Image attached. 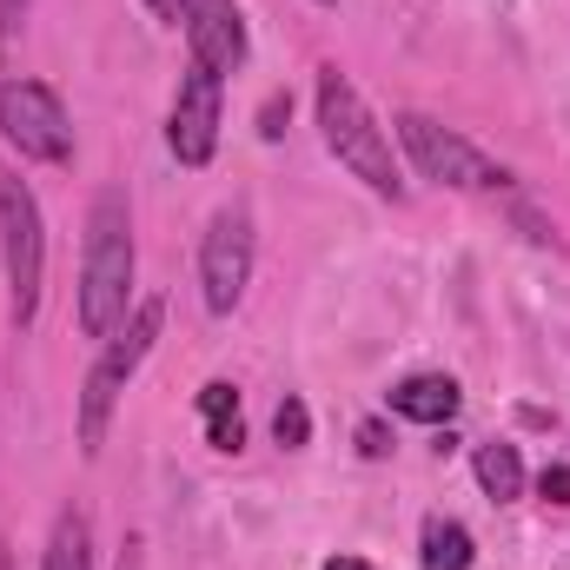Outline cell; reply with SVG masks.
<instances>
[{"label": "cell", "mask_w": 570, "mask_h": 570, "mask_svg": "<svg viewBox=\"0 0 570 570\" xmlns=\"http://www.w3.org/2000/svg\"><path fill=\"white\" fill-rule=\"evenodd\" d=\"M134 318V219H127V193H100L87 213V259H80V332L87 338H114Z\"/></svg>", "instance_id": "6da1fadb"}, {"label": "cell", "mask_w": 570, "mask_h": 570, "mask_svg": "<svg viewBox=\"0 0 570 570\" xmlns=\"http://www.w3.org/2000/svg\"><path fill=\"white\" fill-rule=\"evenodd\" d=\"M318 127H325V146L338 153V166H352L372 193L405 199V179H399V159H392L385 127L372 120V107L358 100V87H352L338 67L318 73Z\"/></svg>", "instance_id": "7a4b0ae2"}, {"label": "cell", "mask_w": 570, "mask_h": 570, "mask_svg": "<svg viewBox=\"0 0 570 570\" xmlns=\"http://www.w3.org/2000/svg\"><path fill=\"white\" fill-rule=\"evenodd\" d=\"M159 325H166V305L146 298V305H134V318L100 345V358H94V372H87V385H80V451H87V458H100L107 425H114V412H120V392H127V379L146 365Z\"/></svg>", "instance_id": "3957f363"}, {"label": "cell", "mask_w": 570, "mask_h": 570, "mask_svg": "<svg viewBox=\"0 0 570 570\" xmlns=\"http://www.w3.org/2000/svg\"><path fill=\"white\" fill-rule=\"evenodd\" d=\"M0 259H7V305H13V325H33L40 312V279H47V219H40V199L33 186L0 166Z\"/></svg>", "instance_id": "277c9868"}, {"label": "cell", "mask_w": 570, "mask_h": 570, "mask_svg": "<svg viewBox=\"0 0 570 570\" xmlns=\"http://www.w3.org/2000/svg\"><path fill=\"white\" fill-rule=\"evenodd\" d=\"M399 140L412 153V166L438 179V186H451V193H504L511 186V173L498 166V159H484L478 146L464 140V134H451V127H438L431 114H399Z\"/></svg>", "instance_id": "5b68a950"}, {"label": "cell", "mask_w": 570, "mask_h": 570, "mask_svg": "<svg viewBox=\"0 0 570 570\" xmlns=\"http://www.w3.org/2000/svg\"><path fill=\"white\" fill-rule=\"evenodd\" d=\"M0 134L7 146H20V159H47V166L73 159V120L60 94L40 80H0Z\"/></svg>", "instance_id": "8992f818"}, {"label": "cell", "mask_w": 570, "mask_h": 570, "mask_svg": "<svg viewBox=\"0 0 570 570\" xmlns=\"http://www.w3.org/2000/svg\"><path fill=\"white\" fill-rule=\"evenodd\" d=\"M253 285V213L246 206H219L206 239H199V292H206V312H233Z\"/></svg>", "instance_id": "52a82bcc"}, {"label": "cell", "mask_w": 570, "mask_h": 570, "mask_svg": "<svg viewBox=\"0 0 570 570\" xmlns=\"http://www.w3.org/2000/svg\"><path fill=\"white\" fill-rule=\"evenodd\" d=\"M219 114H226V100H219V73L193 60V67L179 73L173 120H166V146H173L179 166H206V159L219 153Z\"/></svg>", "instance_id": "ba28073f"}, {"label": "cell", "mask_w": 570, "mask_h": 570, "mask_svg": "<svg viewBox=\"0 0 570 570\" xmlns=\"http://www.w3.org/2000/svg\"><path fill=\"white\" fill-rule=\"evenodd\" d=\"M179 27H186V47H193L199 67H213V73L246 67L253 40H246V20H239V0H186Z\"/></svg>", "instance_id": "9c48e42d"}, {"label": "cell", "mask_w": 570, "mask_h": 570, "mask_svg": "<svg viewBox=\"0 0 570 570\" xmlns=\"http://www.w3.org/2000/svg\"><path fill=\"white\" fill-rule=\"evenodd\" d=\"M458 405H464V392H458V379H444V372H412V379L392 385V412L412 419V425H451Z\"/></svg>", "instance_id": "30bf717a"}, {"label": "cell", "mask_w": 570, "mask_h": 570, "mask_svg": "<svg viewBox=\"0 0 570 570\" xmlns=\"http://www.w3.org/2000/svg\"><path fill=\"white\" fill-rule=\"evenodd\" d=\"M199 419H206V444H213V451H239V444H246L239 385H233V379H213V385H199Z\"/></svg>", "instance_id": "8fae6325"}, {"label": "cell", "mask_w": 570, "mask_h": 570, "mask_svg": "<svg viewBox=\"0 0 570 570\" xmlns=\"http://www.w3.org/2000/svg\"><path fill=\"white\" fill-rule=\"evenodd\" d=\"M40 570H94V531H87V511H60V518H53L47 564Z\"/></svg>", "instance_id": "7c38bea8"}, {"label": "cell", "mask_w": 570, "mask_h": 570, "mask_svg": "<svg viewBox=\"0 0 570 570\" xmlns=\"http://www.w3.org/2000/svg\"><path fill=\"white\" fill-rule=\"evenodd\" d=\"M478 484L498 504L524 498V458H518V444H478Z\"/></svg>", "instance_id": "4fadbf2b"}, {"label": "cell", "mask_w": 570, "mask_h": 570, "mask_svg": "<svg viewBox=\"0 0 570 570\" xmlns=\"http://www.w3.org/2000/svg\"><path fill=\"white\" fill-rule=\"evenodd\" d=\"M425 570H471V558H478V544H471V531L458 524V518H431L425 524Z\"/></svg>", "instance_id": "5bb4252c"}, {"label": "cell", "mask_w": 570, "mask_h": 570, "mask_svg": "<svg viewBox=\"0 0 570 570\" xmlns=\"http://www.w3.org/2000/svg\"><path fill=\"white\" fill-rule=\"evenodd\" d=\"M273 438H279L285 451H298V444L312 438V412H305V399H292V392L279 399V412H273Z\"/></svg>", "instance_id": "9a60e30c"}, {"label": "cell", "mask_w": 570, "mask_h": 570, "mask_svg": "<svg viewBox=\"0 0 570 570\" xmlns=\"http://www.w3.org/2000/svg\"><path fill=\"white\" fill-rule=\"evenodd\" d=\"M358 458H392V431L379 425V419L358 425Z\"/></svg>", "instance_id": "2e32d148"}, {"label": "cell", "mask_w": 570, "mask_h": 570, "mask_svg": "<svg viewBox=\"0 0 570 570\" xmlns=\"http://www.w3.org/2000/svg\"><path fill=\"white\" fill-rule=\"evenodd\" d=\"M538 491H544L551 504H570V464H551V471L538 478Z\"/></svg>", "instance_id": "e0dca14e"}, {"label": "cell", "mask_w": 570, "mask_h": 570, "mask_svg": "<svg viewBox=\"0 0 570 570\" xmlns=\"http://www.w3.org/2000/svg\"><path fill=\"white\" fill-rule=\"evenodd\" d=\"M285 114H292V100L273 94V100H266V114H259V134H266V140H279V134H285Z\"/></svg>", "instance_id": "ac0fdd59"}, {"label": "cell", "mask_w": 570, "mask_h": 570, "mask_svg": "<svg viewBox=\"0 0 570 570\" xmlns=\"http://www.w3.org/2000/svg\"><path fill=\"white\" fill-rule=\"evenodd\" d=\"M20 13H27V0H0V40L20 33Z\"/></svg>", "instance_id": "d6986e66"}, {"label": "cell", "mask_w": 570, "mask_h": 570, "mask_svg": "<svg viewBox=\"0 0 570 570\" xmlns=\"http://www.w3.org/2000/svg\"><path fill=\"white\" fill-rule=\"evenodd\" d=\"M146 7H153V13H159L166 27H179V13H186V0H146Z\"/></svg>", "instance_id": "ffe728a7"}, {"label": "cell", "mask_w": 570, "mask_h": 570, "mask_svg": "<svg viewBox=\"0 0 570 570\" xmlns=\"http://www.w3.org/2000/svg\"><path fill=\"white\" fill-rule=\"evenodd\" d=\"M325 570H379V564H365V558H332Z\"/></svg>", "instance_id": "44dd1931"}, {"label": "cell", "mask_w": 570, "mask_h": 570, "mask_svg": "<svg viewBox=\"0 0 570 570\" xmlns=\"http://www.w3.org/2000/svg\"><path fill=\"white\" fill-rule=\"evenodd\" d=\"M0 570H13V564H7V551H0Z\"/></svg>", "instance_id": "7402d4cb"}, {"label": "cell", "mask_w": 570, "mask_h": 570, "mask_svg": "<svg viewBox=\"0 0 570 570\" xmlns=\"http://www.w3.org/2000/svg\"><path fill=\"white\" fill-rule=\"evenodd\" d=\"M318 7H332V0H318Z\"/></svg>", "instance_id": "603a6c76"}]
</instances>
